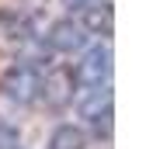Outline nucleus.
Masks as SVG:
<instances>
[{
    "instance_id": "nucleus-1",
    "label": "nucleus",
    "mask_w": 153,
    "mask_h": 149,
    "mask_svg": "<svg viewBox=\"0 0 153 149\" xmlns=\"http://www.w3.org/2000/svg\"><path fill=\"white\" fill-rule=\"evenodd\" d=\"M0 90H4L7 101L21 104V108L35 104L38 97H42V66L28 63V59L10 63L7 73H4V80H0Z\"/></svg>"
},
{
    "instance_id": "nucleus-2",
    "label": "nucleus",
    "mask_w": 153,
    "mask_h": 149,
    "mask_svg": "<svg viewBox=\"0 0 153 149\" xmlns=\"http://www.w3.org/2000/svg\"><path fill=\"white\" fill-rule=\"evenodd\" d=\"M76 111L80 118L91 125V128L101 135V132H111V83L105 87H87L80 97H76Z\"/></svg>"
},
{
    "instance_id": "nucleus-3",
    "label": "nucleus",
    "mask_w": 153,
    "mask_h": 149,
    "mask_svg": "<svg viewBox=\"0 0 153 149\" xmlns=\"http://www.w3.org/2000/svg\"><path fill=\"white\" fill-rule=\"evenodd\" d=\"M73 80L80 87H105L111 83V45L108 42H97V45H91L84 52V59L76 63L73 69Z\"/></svg>"
},
{
    "instance_id": "nucleus-4",
    "label": "nucleus",
    "mask_w": 153,
    "mask_h": 149,
    "mask_svg": "<svg viewBox=\"0 0 153 149\" xmlns=\"http://www.w3.org/2000/svg\"><path fill=\"white\" fill-rule=\"evenodd\" d=\"M87 38H91V31H87L80 21L63 18V21H52V24H49V31H45V45L52 49V52L73 56V52H80V49L87 45Z\"/></svg>"
},
{
    "instance_id": "nucleus-5",
    "label": "nucleus",
    "mask_w": 153,
    "mask_h": 149,
    "mask_svg": "<svg viewBox=\"0 0 153 149\" xmlns=\"http://www.w3.org/2000/svg\"><path fill=\"white\" fill-rule=\"evenodd\" d=\"M73 73L70 69H52V73H42V97H45L52 108L66 104L73 97Z\"/></svg>"
},
{
    "instance_id": "nucleus-6",
    "label": "nucleus",
    "mask_w": 153,
    "mask_h": 149,
    "mask_svg": "<svg viewBox=\"0 0 153 149\" xmlns=\"http://www.w3.org/2000/svg\"><path fill=\"white\" fill-rule=\"evenodd\" d=\"M84 132L76 128V125H59V128H52V135H49V149H84Z\"/></svg>"
},
{
    "instance_id": "nucleus-7",
    "label": "nucleus",
    "mask_w": 153,
    "mask_h": 149,
    "mask_svg": "<svg viewBox=\"0 0 153 149\" xmlns=\"http://www.w3.org/2000/svg\"><path fill=\"white\" fill-rule=\"evenodd\" d=\"M0 149H21V139H18V128L10 121L0 118Z\"/></svg>"
},
{
    "instance_id": "nucleus-8",
    "label": "nucleus",
    "mask_w": 153,
    "mask_h": 149,
    "mask_svg": "<svg viewBox=\"0 0 153 149\" xmlns=\"http://www.w3.org/2000/svg\"><path fill=\"white\" fill-rule=\"evenodd\" d=\"M101 4H108V0H66V7L73 10V14H87V10L101 7Z\"/></svg>"
}]
</instances>
